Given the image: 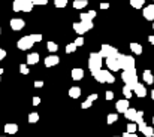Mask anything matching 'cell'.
I'll return each mask as SVG.
<instances>
[{"mask_svg": "<svg viewBox=\"0 0 154 137\" xmlns=\"http://www.w3.org/2000/svg\"><path fill=\"white\" fill-rule=\"evenodd\" d=\"M121 79L124 81L126 85H129L132 90L136 87L138 84V75H136V69H130V70H124L121 75Z\"/></svg>", "mask_w": 154, "mask_h": 137, "instance_id": "cell-1", "label": "cell"}, {"mask_svg": "<svg viewBox=\"0 0 154 137\" xmlns=\"http://www.w3.org/2000/svg\"><path fill=\"white\" fill-rule=\"evenodd\" d=\"M35 3L32 0H14L12 9L15 12H32Z\"/></svg>", "mask_w": 154, "mask_h": 137, "instance_id": "cell-2", "label": "cell"}, {"mask_svg": "<svg viewBox=\"0 0 154 137\" xmlns=\"http://www.w3.org/2000/svg\"><path fill=\"white\" fill-rule=\"evenodd\" d=\"M102 54L100 52H91L90 54V58H88V69L91 72H96L99 69H102Z\"/></svg>", "mask_w": 154, "mask_h": 137, "instance_id": "cell-3", "label": "cell"}, {"mask_svg": "<svg viewBox=\"0 0 154 137\" xmlns=\"http://www.w3.org/2000/svg\"><path fill=\"white\" fill-rule=\"evenodd\" d=\"M118 63H120V67L123 70H130V69H135V58L132 55H123V54H118Z\"/></svg>", "mask_w": 154, "mask_h": 137, "instance_id": "cell-4", "label": "cell"}, {"mask_svg": "<svg viewBox=\"0 0 154 137\" xmlns=\"http://www.w3.org/2000/svg\"><path fill=\"white\" fill-rule=\"evenodd\" d=\"M33 45H35V40H33L32 34H29V36H23V37L17 42L18 49H21V51H27V49H30Z\"/></svg>", "mask_w": 154, "mask_h": 137, "instance_id": "cell-5", "label": "cell"}, {"mask_svg": "<svg viewBox=\"0 0 154 137\" xmlns=\"http://www.w3.org/2000/svg\"><path fill=\"white\" fill-rule=\"evenodd\" d=\"M100 54H102L103 58H109V57H118V51H117V48L115 46H111V45H102L100 48Z\"/></svg>", "mask_w": 154, "mask_h": 137, "instance_id": "cell-6", "label": "cell"}, {"mask_svg": "<svg viewBox=\"0 0 154 137\" xmlns=\"http://www.w3.org/2000/svg\"><path fill=\"white\" fill-rule=\"evenodd\" d=\"M109 73H111L109 70H102V69H99V70H96V72H91L93 78H94L97 82H100V84H106V82H108Z\"/></svg>", "mask_w": 154, "mask_h": 137, "instance_id": "cell-7", "label": "cell"}, {"mask_svg": "<svg viewBox=\"0 0 154 137\" xmlns=\"http://www.w3.org/2000/svg\"><path fill=\"white\" fill-rule=\"evenodd\" d=\"M105 63H106V67H108L111 72H117V70H120V69H121L117 57H109V58H106V61H105Z\"/></svg>", "mask_w": 154, "mask_h": 137, "instance_id": "cell-8", "label": "cell"}, {"mask_svg": "<svg viewBox=\"0 0 154 137\" xmlns=\"http://www.w3.org/2000/svg\"><path fill=\"white\" fill-rule=\"evenodd\" d=\"M9 24H11V28H12L14 31H20V30H23L24 25H26V22H24L23 18H14V19H11Z\"/></svg>", "mask_w": 154, "mask_h": 137, "instance_id": "cell-9", "label": "cell"}, {"mask_svg": "<svg viewBox=\"0 0 154 137\" xmlns=\"http://www.w3.org/2000/svg\"><path fill=\"white\" fill-rule=\"evenodd\" d=\"M115 109L118 113H124L127 109H129V98H123V100H118L115 103Z\"/></svg>", "mask_w": 154, "mask_h": 137, "instance_id": "cell-10", "label": "cell"}, {"mask_svg": "<svg viewBox=\"0 0 154 137\" xmlns=\"http://www.w3.org/2000/svg\"><path fill=\"white\" fill-rule=\"evenodd\" d=\"M138 128H139V131L144 134L145 137H153L154 136V130L153 127H148L145 122H142V124H139L138 125Z\"/></svg>", "mask_w": 154, "mask_h": 137, "instance_id": "cell-11", "label": "cell"}, {"mask_svg": "<svg viewBox=\"0 0 154 137\" xmlns=\"http://www.w3.org/2000/svg\"><path fill=\"white\" fill-rule=\"evenodd\" d=\"M142 13H144V18H145V19H148V21H154V4H148V6H145V7H144V10H142Z\"/></svg>", "mask_w": 154, "mask_h": 137, "instance_id": "cell-12", "label": "cell"}, {"mask_svg": "<svg viewBox=\"0 0 154 137\" xmlns=\"http://www.w3.org/2000/svg\"><path fill=\"white\" fill-rule=\"evenodd\" d=\"M60 63V58L57 57V55H48L47 58H45V66L47 67H54V66H57Z\"/></svg>", "mask_w": 154, "mask_h": 137, "instance_id": "cell-13", "label": "cell"}, {"mask_svg": "<svg viewBox=\"0 0 154 137\" xmlns=\"http://www.w3.org/2000/svg\"><path fill=\"white\" fill-rule=\"evenodd\" d=\"M133 92H135L139 98H142V97H145V95H147V88H145L142 84H139V82H138V84H136V87L133 88Z\"/></svg>", "mask_w": 154, "mask_h": 137, "instance_id": "cell-14", "label": "cell"}, {"mask_svg": "<svg viewBox=\"0 0 154 137\" xmlns=\"http://www.w3.org/2000/svg\"><path fill=\"white\" fill-rule=\"evenodd\" d=\"M5 133L6 134H15L17 131H18V125L17 124H14V122H9V124H6L5 125Z\"/></svg>", "mask_w": 154, "mask_h": 137, "instance_id": "cell-15", "label": "cell"}, {"mask_svg": "<svg viewBox=\"0 0 154 137\" xmlns=\"http://www.w3.org/2000/svg\"><path fill=\"white\" fill-rule=\"evenodd\" d=\"M82 78H84V70H82V69L76 67V69L72 70V79H73V81H81Z\"/></svg>", "mask_w": 154, "mask_h": 137, "instance_id": "cell-16", "label": "cell"}, {"mask_svg": "<svg viewBox=\"0 0 154 137\" xmlns=\"http://www.w3.org/2000/svg\"><path fill=\"white\" fill-rule=\"evenodd\" d=\"M136 113H138V110H135V109L129 107V109H127V110L124 112V118H126V119H129V121H132V122H135Z\"/></svg>", "mask_w": 154, "mask_h": 137, "instance_id": "cell-17", "label": "cell"}, {"mask_svg": "<svg viewBox=\"0 0 154 137\" xmlns=\"http://www.w3.org/2000/svg\"><path fill=\"white\" fill-rule=\"evenodd\" d=\"M39 63V54L38 52H32L27 55V64H38Z\"/></svg>", "mask_w": 154, "mask_h": 137, "instance_id": "cell-18", "label": "cell"}, {"mask_svg": "<svg viewBox=\"0 0 154 137\" xmlns=\"http://www.w3.org/2000/svg\"><path fill=\"white\" fill-rule=\"evenodd\" d=\"M142 79H144V82H147L148 85H153L154 84V76H153V73H151L150 70H145V72H144Z\"/></svg>", "mask_w": 154, "mask_h": 137, "instance_id": "cell-19", "label": "cell"}, {"mask_svg": "<svg viewBox=\"0 0 154 137\" xmlns=\"http://www.w3.org/2000/svg\"><path fill=\"white\" fill-rule=\"evenodd\" d=\"M69 97L70 98H79L81 97V88L79 87H72L69 90Z\"/></svg>", "mask_w": 154, "mask_h": 137, "instance_id": "cell-20", "label": "cell"}, {"mask_svg": "<svg viewBox=\"0 0 154 137\" xmlns=\"http://www.w3.org/2000/svg\"><path fill=\"white\" fill-rule=\"evenodd\" d=\"M73 30H75L79 36H82V34L87 31V28L84 27V24H82V22H75V24H73Z\"/></svg>", "mask_w": 154, "mask_h": 137, "instance_id": "cell-21", "label": "cell"}, {"mask_svg": "<svg viewBox=\"0 0 154 137\" xmlns=\"http://www.w3.org/2000/svg\"><path fill=\"white\" fill-rule=\"evenodd\" d=\"M130 49H132V52H135L136 55H141V54H142V46L139 45V43L132 42V43H130Z\"/></svg>", "mask_w": 154, "mask_h": 137, "instance_id": "cell-22", "label": "cell"}, {"mask_svg": "<svg viewBox=\"0 0 154 137\" xmlns=\"http://www.w3.org/2000/svg\"><path fill=\"white\" fill-rule=\"evenodd\" d=\"M27 119H29L30 124H36V122L39 121V113H38V112H32V113H29Z\"/></svg>", "mask_w": 154, "mask_h": 137, "instance_id": "cell-23", "label": "cell"}, {"mask_svg": "<svg viewBox=\"0 0 154 137\" xmlns=\"http://www.w3.org/2000/svg\"><path fill=\"white\" fill-rule=\"evenodd\" d=\"M87 4H88L87 0H75V1H73V7H75V9H84Z\"/></svg>", "mask_w": 154, "mask_h": 137, "instance_id": "cell-24", "label": "cell"}, {"mask_svg": "<svg viewBox=\"0 0 154 137\" xmlns=\"http://www.w3.org/2000/svg\"><path fill=\"white\" fill-rule=\"evenodd\" d=\"M144 3H145V0H130V6L135 9H141L144 6Z\"/></svg>", "mask_w": 154, "mask_h": 137, "instance_id": "cell-25", "label": "cell"}, {"mask_svg": "<svg viewBox=\"0 0 154 137\" xmlns=\"http://www.w3.org/2000/svg\"><path fill=\"white\" fill-rule=\"evenodd\" d=\"M79 19L84 21V22H90V21H93V16H91L88 12H82V13L79 15Z\"/></svg>", "mask_w": 154, "mask_h": 137, "instance_id": "cell-26", "label": "cell"}, {"mask_svg": "<svg viewBox=\"0 0 154 137\" xmlns=\"http://www.w3.org/2000/svg\"><path fill=\"white\" fill-rule=\"evenodd\" d=\"M118 121V115L117 113H109L108 115V118H106V122L111 125V124H114V122H117Z\"/></svg>", "mask_w": 154, "mask_h": 137, "instance_id": "cell-27", "label": "cell"}, {"mask_svg": "<svg viewBox=\"0 0 154 137\" xmlns=\"http://www.w3.org/2000/svg\"><path fill=\"white\" fill-rule=\"evenodd\" d=\"M132 92H133V90H132V88H130L129 85H126V87L123 88V94H124V98H130V97L133 95Z\"/></svg>", "mask_w": 154, "mask_h": 137, "instance_id": "cell-28", "label": "cell"}, {"mask_svg": "<svg viewBox=\"0 0 154 137\" xmlns=\"http://www.w3.org/2000/svg\"><path fill=\"white\" fill-rule=\"evenodd\" d=\"M135 122H136L138 125L144 122V112H142V110H138V113H136V118H135Z\"/></svg>", "mask_w": 154, "mask_h": 137, "instance_id": "cell-29", "label": "cell"}, {"mask_svg": "<svg viewBox=\"0 0 154 137\" xmlns=\"http://www.w3.org/2000/svg\"><path fill=\"white\" fill-rule=\"evenodd\" d=\"M139 128H138V124L136 122H130V124H127V131L129 133H136Z\"/></svg>", "mask_w": 154, "mask_h": 137, "instance_id": "cell-30", "label": "cell"}, {"mask_svg": "<svg viewBox=\"0 0 154 137\" xmlns=\"http://www.w3.org/2000/svg\"><path fill=\"white\" fill-rule=\"evenodd\" d=\"M76 48H78V46L75 45V42H72V43H69V45L66 46V52H67V54H72V52L76 51Z\"/></svg>", "mask_w": 154, "mask_h": 137, "instance_id": "cell-31", "label": "cell"}, {"mask_svg": "<svg viewBox=\"0 0 154 137\" xmlns=\"http://www.w3.org/2000/svg\"><path fill=\"white\" fill-rule=\"evenodd\" d=\"M47 48H48V51H50V52H55V51L58 49L57 43H54V42H48V43H47Z\"/></svg>", "mask_w": 154, "mask_h": 137, "instance_id": "cell-32", "label": "cell"}, {"mask_svg": "<svg viewBox=\"0 0 154 137\" xmlns=\"http://www.w3.org/2000/svg\"><path fill=\"white\" fill-rule=\"evenodd\" d=\"M20 72L23 73V75H29L30 73V70H29V67H27V64H20Z\"/></svg>", "mask_w": 154, "mask_h": 137, "instance_id": "cell-33", "label": "cell"}, {"mask_svg": "<svg viewBox=\"0 0 154 137\" xmlns=\"http://www.w3.org/2000/svg\"><path fill=\"white\" fill-rule=\"evenodd\" d=\"M54 4L55 7H64L67 4V0H54Z\"/></svg>", "mask_w": 154, "mask_h": 137, "instance_id": "cell-34", "label": "cell"}, {"mask_svg": "<svg viewBox=\"0 0 154 137\" xmlns=\"http://www.w3.org/2000/svg\"><path fill=\"white\" fill-rule=\"evenodd\" d=\"M75 45L76 46H82L84 45V37H82V36L76 37V39H75Z\"/></svg>", "mask_w": 154, "mask_h": 137, "instance_id": "cell-35", "label": "cell"}, {"mask_svg": "<svg viewBox=\"0 0 154 137\" xmlns=\"http://www.w3.org/2000/svg\"><path fill=\"white\" fill-rule=\"evenodd\" d=\"M91 103H93V101H90V100L87 98V100L81 104V107H82V109H88V107H91Z\"/></svg>", "mask_w": 154, "mask_h": 137, "instance_id": "cell-36", "label": "cell"}, {"mask_svg": "<svg viewBox=\"0 0 154 137\" xmlns=\"http://www.w3.org/2000/svg\"><path fill=\"white\" fill-rule=\"evenodd\" d=\"M35 4H38V6H45L47 3H48V0H32Z\"/></svg>", "mask_w": 154, "mask_h": 137, "instance_id": "cell-37", "label": "cell"}, {"mask_svg": "<svg viewBox=\"0 0 154 137\" xmlns=\"http://www.w3.org/2000/svg\"><path fill=\"white\" fill-rule=\"evenodd\" d=\"M32 37H33L35 43H38V42H41V40H42V34H32Z\"/></svg>", "mask_w": 154, "mask_h": 137, "instance_id": "cell-38", "label": "cell"}, {"mask_svg": "<svg viewBox=\"0 0 154 137\" xmlns=\"http://www.w3.org/2000/svg\"><path fill=\"white\" fill-rule=\"evenodd\" d=\"M105 97H106V100H112V98H114V92L112 91H106L105 92Z\"/></svg>", "mask_w": 154, "mask_h": 137, "instance_id": "cell-39", "label": "cell"}, {"mask_svg": "<svg viewBox=\"0 0 154 137\" xmlns=\"http://www.w3.org/2000/svg\"><path fill=\"white\" fill-rule=\"evenodd\" d=\"M32 103H33V106H39V104H41V98H39V97H33Z\"/></svg>", "mask_w": 154, "mask_h": 137, "instance_id": "cell-40", "label": "cell"}, {"mask_svg": "<svg viewBox=\"0 0 154 137\" xmlns=\"http://www.w3.org/2000/svg\"><path fill=\"white\" fill-rule=\"evenodd\" d=\"M114 82H115V78H114L112 73H109V76H108V82H106V84H114Z\"/></svg>", "mask_w": 154, "mask_h": 137, "instance_id": "cell-41", "label": "cell"}, {"mask_svg": "<svg viewBox=\"0 0 154 137\" xmlns=\"http://www.w3.org/2000/svg\"><path fill=\"white\" fill-rule=\"evenodd\" d=\"M87 98H88L90 101H94V100H97V98H99V95H97V94H90Z\"/></svg>", "mask_w": 154, "mask_h": 137, "instance_id": "cell-42", "label": "cell"}, {"mask_svg": "<svg viewBox=\"0 0 154 137\" xmlns=\"http://www.w3.org/2000/svg\"><path fill=\"white\" fill-rule=\"evenodd\" d=\"M44 87V81H36L35 82V88H42Z\"/></svg>", "mask_w": 154, "mask_h": 137, "instance_id": "cell-43", "label": "cell"}, {"mask_svg": "<svg viewBox=\"0 0 154 137\" xmlns=\"http://www.w3.org/2000/svg\"><path fill=\"white\" fill-rule=\"evenodd\" d=\"M121 137H138V136H136V133H129V131H126Z\"/></svg>", "mask_w": 154, "mask_h": 137, "instance_id": "cell-44", "label": "cell"}, {"mask_svg": "<svg viewBox=\"0 0 154 137\" xmlns=\"http://www.w3.org/2000/svg\"><path fill=\"white\" fill-rule=\"evenodd\" d=\"M5 57H6V51H5V49H2V48H0V61H2V60H3V58H5Z\"/></svg>", "mask_w": 154, "mask_h": 137, "instance_id": "cell-45", "label": "cell"}, {"mask_svg": "<svg viewBox=\"0 0 154 137\" xmlns=\"http://www.w3.org/2000/svg\"><path fill=\"white\" fill-rule=\"evenodd\" d=\"M109 7V3H100V9H108Z\"/></svg>", "mask_w": 154, "mask_h": 137, "instance_id": "cell-46", "label": "cell"}, {"mask_svg": "<svg viewBox=\"0 0 154 137\" xmlns=\"http://www.w3.org/2000/svg\"><path fill=\"white\" fill-rule=\"evenodd\" d=\"M148 42H150L151 45H154V34H151V36L148 37Z\"/></svg>", "mask_w": 154, "mask_h": 137, "instance_id": "cell-47", "label": "cell"}, {"mask_svg": "<svg viewBox=\"0 0 154 137\" xmlns=\"http://www.w3.org/2000/svg\"><path fill=\"white\" fill-rule=\"evenodd\" d=\"M88 13H90L93 18H96V15H97V13H96V10H88Z\"/></svg>", "mask_w": 154, "mask_h": 137, "instance_id": "cell-48", "label": "cell"}, {"mask_svg": "<svg viewBox=\"0 0 154 137\" xmlns=\"http://www.w3.org/2000/svg\"><path fill=\"white\" fill-rule=\"evenodd\" d=\"M151 98H153V100H154V90H153V91H151Z\"/></svg>", "mask_w": 154, "mask_h": 137, "instance_id": "cell-49", "label": "cell"}, {"mask_svg": "<svg viewBox=\"0 0 154 137\" xmlns=\"http://www.w3.org/2000/svg\"><path fill=\"white\" fill-rule=\"evenodd\" d=\"M0 75H3V69H0Z\"/></svg>", "mask_w": 154, "mask_h": 137, "instance_id": "cell-50", "label": "cell"}, {"mask_svg": "<svg viewBox=\"0 0 154 137\" xmlns=\"http://www.w3.org/2000/svg\"><path fill=\"white\" fill-rule=\"evenodd\" d=\"M153 124H154V118H153Z\"/></svg>", "mask_w": 154, "mask_h": 137, "instance_id": "cell-51", "label": "cell"}, {"mask_svg": "<svg viewBox=\"0 0 154 137\" xmlns=\"http://www.w3.org/2000/svg\"><path fill=\"white\" fill-rule=\"evenodd\" d=\"M153 28H154V22H153Z\"/></svg>", "mask_w": 154, "mask_h": 137, "instance_id": "cell-52", "label": "cell"}, {"mask_svg": "<svg viewBox=\"0 0 154 137\" xmlns=\"http://www.w3.org/2000/svg\"><path fill=\"white\" fill-rule=\"evenodd\" d=\"M0 137H5V136H0Z\"/></svg>", "mask_w": 154, "mask_h": 137, "instance_id": "cell-53", "label": "cell"}, {"mask_svg": "<svg viewBox=\"0 0 154 137\" xmlns=\"http://www.w3.org/2000/svg\"><path fill=\"white\" fill-rule=\"evenodd\" d=\"M0 33H2V30H0Z\"/></svg>", "mask_w": 154, "mask_h": 137, "instance_id": "cell-54", "label": "cell"}, {"mask_svg": "<svg viewBox=\"0 0 154 137\" xmlns=\"http://www.w3.org/2000/svg\"><path fill=\"white\" fill-rule=\"evenodd\" d=\"M153 1H154V0H153Z\"/></svg>", "mask_w": 154, "mask_h": 137, "instance_id": "cell-55", "label": "cell"}, {"mask_svg": "<svg viewBox=\"0 0 154 137\" xmlns=\"http://www.w3.org/2000/svg\"><path fill=\"white\" fill-rule=\"evenodd\" d=\"M153 137H154V136H153Z\"/></svg>", "mask_w": 154, "mask_h": 137, "instance_id": "cell-56", "label": "cell"}]
</instances>
